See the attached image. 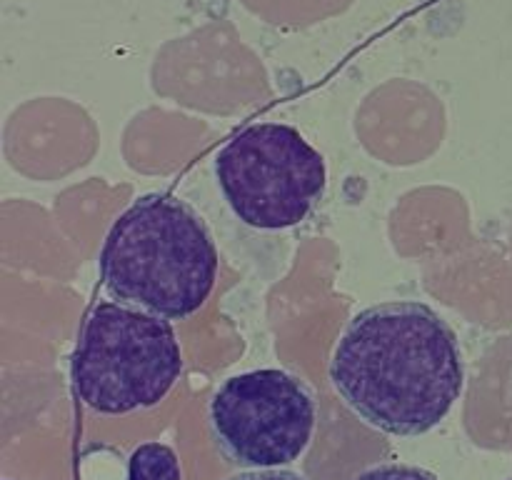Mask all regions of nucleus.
I'll list each match as a JSON object with an SVG mask.
<instances>
[{
	"instance_id": "obj_1",
	"label": "nucleus",
	"mask_w": 512,
	"mask_h": 480,
	"mask_svg": "<svg viewBox=\"0 0 512 480\" xmlns=\"http://www.w3.org/2000/svg\"><path fill=\"white\" fill-rule=\"evenodd\" d=\"M330 380L370 428L423 435L463 393V353L438 310L420 300H390L360 310L345 325Z\"/></svg>"
},
{
	"instance_id": "obj_2",
	"label": "nucleus",
	"mask_w": 512,
	"mask_h": 480,
	"mask_svg": "<svg viewBox=\"0 0 512 480\" xmlns=\"http://www.w3.org/2000/svg\"><path fill=\"white\" fill-rule=\"evenodd\" d=\"M218 245L203 215L170 193L140 195L115 218L100 250V280L118 303L185 320L208 303Z\"/></svg>"
},
{
	"instance_id": "obj_3",
	"label": "nucleus",
	"mask_w": 512,
	"mask_h": 480,
	"mask_svg": "<svg viewBox=\"0 0 512 480\" xmlns=\"http://www.w3.org/2000/svg\"><path fill=\"white\" fill-rule=\"evenodd\" d=\"M183 373V353L168 318L100 300L85 318L70 360L78 398L103 415L158 405Z\"/></svg>"
},
{
	"instance_id": "obj_4",
	"label": "nucleus",
	"mask_w": 512,
	"mask_h": 480,
	"mask_svg": "<svg viewBox=\"0 0 512 480\" xmlns=\"http://www.w3.org/2000/svg\"><path fill=\"white\" fill-rule=\"evenodd\" d=\"M215 180L240 223L255 230L300 225L328 185V163L298 128L255 123L215 155Z\"/></svg>"
},
{
	"instance_id": "obj_5",
	"label": "nucleus",
	"mask_w": 512,
	"mask_h": 480,
	"mask_svg": "<svg viewBox=\"0 0 512 480\" xmlns=\"http://www.w3.org/2000/svg\"><path fill=\"white\" fill-rule=\"evenodd\" d=\"M318 408L308 385L280 368L233 375L210 400L215 445L240 468H285L308 450Z\"/></svg>"
},
{
	"instance_id": "obj_6",
	"label": "nucleus",
	"mask_w": 512,
	"mask_h": 480,
	"mask_svg": "<svg viewBox=\"0 0 512 480\" xmlns=\"http://www.w3.org/2000/svg\"><path fill=\"white\" fill-rule=\"evenodd\" d=\"M128 480H180V460L170 445L143 443L133 450Z\"/></svg>"
},
{
	"instance_id": "obj_7",
	"label": "nucleus",
	"mask_w": 512,
	"mask_h": 480,
	"mask_svg": "<svg viewBox=\"0 0 512 480\" xmlns=\"http://www.w3.org/2000/svg\"><path fill=\"white\" fill-rule=\"evenodd\" d=\"M355 480H438L430 470L405 463H383L363 470Z\"/></svg>"
},
{
	"instance_id": "obj_8",
	"label": "nucleus",
	"mask_w": 512,
	"mask_h": 480,
	"mask_svg": "<svg viewBox=\"0 0 512 480\" xmlns=\"http://www.w3.org/2000/svg\"><path fill=\"white\" fill-rule=\"evenodd\" d=\"M225 480H305L303 475L288 468H260V470H240L228 475Z\"/></svg>"
}]
</instances>
